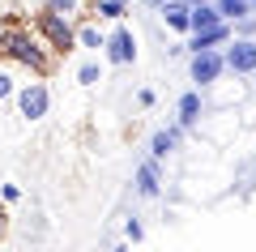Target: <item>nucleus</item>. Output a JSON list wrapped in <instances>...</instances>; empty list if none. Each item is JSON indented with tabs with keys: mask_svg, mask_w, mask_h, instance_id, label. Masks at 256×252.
<instances>
[{
	"mask_svg": "<svg viewBox=\"0 0 256 252\" xmlns=\"http://www.w3.org/2000/svg\"><path fill=\"white\" fill-rule=\"evenodd\" d=\"M0 60L26 69L30 77H47L56 69V52L30 26H18V22H4L0 26Z\"/></svg>",
	"mask_w": 256,
	"mask_h": 252,
	"instance_id": "1",
	"label": "nucleus"
},
{
	"mask_svg": "<svg viewBox=\"0 0 256 252\" xmlns=\"http://www.w3.org/2000/svg\"><path fill=\"white\" fill-rule=\"evenodd\" d=\"M30 30H34V35L43 39V43L52 47L56 56L77 52V30H73V22H68V18H60V13H52L47 5L30 13Z\"/></svg>",
	"mask_w": 256,
	"mask_h": 252,
	"instance_id": "2",
	"label": "nucleus"
},
{
	"mask_svg": "<svg viewBox=\"0 0 256 252\" xmlns=\"http://www.w3.org/2000/svg\"><path fill=\"white\" fill-rule=\"evenodd\" d=\"M102 56H107V64H116V69L137 64V56H141V39H137V30L128 26L124 18H120L116 26L107 30V39H102Z\"/></svg>",
	"mask_w": 256,
	"mask_h": 252,
	"instance_id": "3",
	"label": "nucleus"
},
{
	"mask_svg": "<svg viewBox=\"0 0 256 252\" xmlns=\"http://www.w3.org/2000/svg\"><path fill=\"white\" fill-rule=\"evenodd\" d=\"M13 99H18V116L26 120V124H38V120L52 111V90H47V81H43V77L22 81L18 90H13Z\"/></svg>",
	"mask_w": 256,
	"mask_h": 252,
	"instance_id": "4",
	"label": "nucleus"
},
{
	"mask_svg": "<svg viewBox=\"0 0 256 252\" xmlns=\"http://www.w3.org/2000/svg\"><path fill=\"white\" fill-rule=\"evenodd\" d=\"M218 77H226V60H222V47H214V52H188V81L196 86V90L214 86Z\"/></svg>",
	"mask_w": 256,
	"mask_h": 252,
	"instance_id": "5",
	"label": "nucleus"
},
{
	"mask_svg": "<svg viewBox=\"0 0 256 252\" xmlns=\"http://www.w3.org/2000/svg\"><path fill=\"white\" fill-rule=\"evenodd\" d=\"M210 111V99H205V90H184L180 99H175V124L184 128V133H201V116Z\"/></svg>",
	"mask_w": 256,
	"mask_h": 252,
	"instance_id": "6",
	"label": "nucleus"
},
{
	"mask_svg": "<svg viewBox=\"0 0 256 252\" xmlns=\"http://www.w3.org/2000/svg\"><path fill=\"white\" fill-rule=\"evenodd\" d=\"M162 184H166V175H162V158L146 154V158L137 162V171H132V188H137V197H146V201L162 197Z\"/></svg>",
	"mask_w": 256,
	"mask_h": 252,
	"instance_id": "7",
	"label": "nucleus"
},
{
	"mask_svg": "<svg viewBox=\"0 0 256 252\" xmlns=\"http://www.w3.org/2000/svg\"><path fill=\"white\" fill-rule=\"evenodd\" d=\"M222 60H226V73L248 77V73L256 69V39H235L230 35V43L222 47Z\"/></svg>",
	"mask_w": 256,
	"mask_h": 252,
	"instance_id": "8",
	"label": "nucleus"
},
{
	"mask_svg": "<svg viewBox=\"0 0 256 252\" xmlns=\"http://www.w3.org/2000/svg\"><path fill=\"white\" fill-rule=\"evenodd\" d=\"M184 43H188V52H214V47H226V43H230V22L192 30V35H184Z\"/></svg>",
	"mask_w": 256,
	"mask_h": 252,
	"instance_id": "9",
	"label": "nucleus"
},
{
	"mask_svg": "<svg viewBox=\"0 0 256 252\" xmlns=\"http://www.w3.org/2000/svg\"><path fill=\"white\" fill-rule=\"evenodd\" d=\"M180 145H184V128L175 124V120H171L166 128H154V133H150V154H154V158H162V162L171 158Z\"/></svg>",
	"mask_w": 256,
	"mask_h": 252,
	"instance_id": "10",
	"label": "nucleus"
},
{
	"mask_svg": "<svg viewBox=\"0 0 256 252\" xmlns=\"http://www.w3.org/2000/svg\"><path fill=\"white\" fill-rule=\"evenodd\" d=\"M158 18H162V26H166V35H188V5L184 0H166L162 9H158Z\"/></svg>",
	"mask_w": 256,
	"mask_h": 252,
	"instance_id": "11",
	"label": "nucleus"
},
{
	"mask_svg": "<svg viewBox=\"0 0 256 252\" xmlns=\"http://www.w3.org/2000/svg\"><path fill=\"white\" fill-rule=\"evenodd\" d=\"M77 47H82V52H102V39H107V30L98 26V18L94 22H77Z\"/></svg>",
	"mask_w": 256,
	"mask_h": 252,
	"instance_id": "12",
	"label": "nucleus"
},
{
	"mask_svg": "<svg viewBox=\"0 0 256 252\" xmlns=\"http://www.w3.org/2000/svg\"><path fill=\"white\" fill-rule=\"evenodd\" d=\"M86 9L98 22H120V18H128V0H90Z\"/></svg>",
	"mask_w": 256,
	"mask_h": 252,
	"instance_id": "13",
	"label": "nucleus"
},
{
	"mask_svg": "<svg viewBox=\"0 0 256 252\" xmlns=\"http://www.w3.org/2000/svg\"><path fill=\"white\" fill-rule=\"evenodd\" d=\"M47 9L52 13H60V18H68V22H77L86 13V5H90V0H43Z\"/></svg>",
	"mask_w": 256,
	"mask_h": 252,
	"instance_id": "14",
	"label": "nucleus"
},
{
	"mask_svg": "<svg viewBox=\"0 0 256 252\" xmlns=\"http://www.w3.org/2000/svg\"><path fill=\"white\" fill-rule=\"evenodd\" d=\"M214 9L222 13V22H235V18H244V13H252V5H248V0H214Z\"/></svg>",
	"mask_w": 256,
	"mask_h": 252,
	"instance_id": "15",
	"label": "nucleus"
},
{
	"mask_svg": "<svg viewBox=\"0 0 256 252\" xmlns=\"http://www.w3.org/2000/svg\"><path fill=\"white\" fill-rule=\"evenodd\" d=\"M77 81H82L86 90H90V86H98V81H102V69H98V60H82V69H77Z\"/></svg>",
	"mask_w": 256,
	"mask_h": 252,
	"instance_id": "16",
	"label": "nucleus"
},
{
	"mask_svg": "<svg viewBox=\"0 0 256 252\" xmlns=\"http://www.w3.org/2000/svg\"><path fill=\"white\" fill-rule=\"evenodd\" d=\"M230 35H235V39H256V13L235 18V22H230Z\"/></svg>",
	"mask_w": 256,
	"mask_h": 252,
	"instance_id": "17",
	"label": "nucleus"
},
{
	"mask_svg": "<svg viewBox=\"0 0 256 252\" xmlns=\"http://www.w3.org/2000/svg\"><path fill=\"white\" fill-rule=\"evenodd\" d=\"M124 239H132V243L146 239V222H141L137 214H128V218H124Z\"/></svg>",
	"mask_w": 256,
	"mask_h": 252,
	"instance_id": "18",
	"label": "nucleus"
},
{
	"mask_svg": "<svg viewBox=\"0 0 256 252\" xmlns=\"http://www.w3.org/2000/svg\"><path fill=\"white\" fill-rule=\"evenodd\" d=\"M13 90H18L13 73H9V69H0V103H4V99H13Z\"/></svg>",
	"mask_w": 256,
	"mask_h": 252,
	"instance_id": "19",
	"label": "nucleus"
},
{
	"mask_svg": "<svg viewBox=\"0 0 256 252\" xmlns=\"http://www.w3.org/2000/svg\"><path fill=\"white\" fill-rule=\"evenodd\" d=\"M0 201H4V205H18L22 201V184H0Z\"/></svg>",
	"mask_w": 256,
	"mask_h": 252,
	"instance_id": "20",
	"label": "nucleus"
},
{
	"mask_svg": "<svg viewBox=\"0 0 256 252\" xmlns=\"http://www.w3.org/2000/svg\"><path fill=\"white\" fill-rule=\"evenodd\" d=\"M154 103H158V90H150V86H141V90H137V107H154Z\"/></svg>",
	"mask_w": 256,
	"mask_h": 252,
	"instance_id": "21",
	"label": "nucleus"
},
{
	"mask_svg": "<svg viewBox=\"0 0 256 252\" xmlns=\"http://www.w3.org/2000/svg\"><path fill=\"white\" fill-rule=\"evenodd\" d=\"M162 56H166V60H180V56H188V43H184V39H180V43H166Z\"/></svg>",
	"mask_w": 256,
	"mask_h": 252,
	"instance_id": "22",
	"label": "nucleus"
},
{
	"mask_svg": "<svg viewBox=\"0 0 256 252\" xmlns=\"http://www.w3.org/2000/svg\"><path fill=\"white\" fill-rule=\"evenodd\" d=\"M162 5H166V0H141V9H146V13H158Z\"/></svg>",
	"mask_w": 256,
	"mask_h": 252,
	"instance_id": "23",
	"label": "nucleus"
},
{
	"mask_svg": "<svg viewBox=\"0 0 256 252\" xmlns=\"http://www.w3.org/2000/svg\"><path fill=\"white\" fill-rule=\"evenodd\" d=\"M4 226H9V205L0 201V235H4Z\"/></svg>",
	"mask_w": 256,
	"mask_h": 252,
	"instance_id": "24",
	"label": "nucleus"
},
{
	"mask_svg": "<svg viewBox=\"0 0 256 252\" xmlns=\"http://www.w3.org/2000/svg\"><path fill=\"white\" fill-rule=\"evenodd\" d=\"M184 5H205V0H184Z\"/></svg>",
	"mask_w": 256,
	"mask_h": 252,
	"instance_id": "25",
	"label": "nucleus"
},
{
	"mask_svg": "<svg viewBox=\"0 0 256 252\" xmlns=\"http://www.w3.org/2000/svg\"><path fill=\"white\" fill-rule=\"evenodd\" d=\"M248 5H252V13H256V0H248Z\"/></svg>",
	"mask_w": 256,
	"mask_h": 252,
	"instance_id": "26",
	"label": "nucleus"
}]
</instances>
